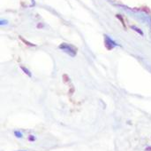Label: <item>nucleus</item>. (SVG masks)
Here are the masks:
<instances>
[{
	"mask_svg": "<svg viewBox=\"0 0 151 151\" xmlns=\"http://www.w3.org/2000/svg\"><path fill=\"white\" fill-rule=\"evenodd\" d=\"M60 49H62L64 52H65V53H67L68 54H70L71 56H75V54H76V52L71 47V46H69L68 44H61L60 46Z\"/></svg>",
	"mask_w": 151,
	"mask_h": 151,
	"instance_id": "1",
	"label": "nucleus"
},
{
	"mask_svg": "<svg viewBox=\"0 0 151 151\" xmlns=\"http://www.w3.org/2000/svg\"><path fill=\"white\" fill-rule=\"evenodd\" d=\"M14 135H15L17 138H22V137H23L22 133H21L20 132H18V131H15V132H14Z\"/></svg>",
	"mask_w": 151,
	"mask_h": 151,
	"instance_id": "2",
	"label": "nucleus"
},
{
	"mask_svg": "<svg viewBox=\"0 0 151 151\" xmlns=\"http://www.w3.org/2000/svg\"><path fill=\"white\" fill-rule=\"evenodd\" d=\"M22 69H23V70L25 71V73H26L27 75H28V76H31V74L29 73V71H28V70H27V69H26L25 68H22Z\"/></svg>",
	"mask_w": 151,
	"mask_h": 151,
	"instance_id": "3",
	"label": "nucleus"
},
{
	"mask_svg": "<svg viewBox=\"0 0 151 151\" xmlns=\"http://www.w3.org/2000/svg\"><path fill=\"white\" fill-rule=\"evenodd\" d=\"M28 139H29V141H31V142H34V141L35 140V137H34L33 135L29 136V138H28Z\"/></svg>",
	"mask_w": 151,
	"mask_h": 151,
	"instance_id": "4",
	"label": "nucleus"
},
{
	"mask_svg": "<svg viewBox=\"0 0 151 151\" xmlns=\"http://www.w3.org/2000/svg\"><path fill=\"white\" fill-rule=\"evenodd\" d=\"M133 28H134V29H135L136 31H138V32H139V33H140L141 35H142V31H140V30H139V28H134V27Z\"/></svg>",
	"mask_w": 151,
	"mask_h": 151,
	"instance_id": "5",
	"label": "nucleus"
},
{
	"mask_svg": "<svg viewBox=\"0 0 151 151\" xmlns=\"http://www.w3.org/2000/svg\"><path fill=\"white\" fill-rule=\"evenodd\" d=\"M17 151H26V150H17Z\"/></svg>",
	"mask_w": 151,
	"mask_h": 151,
	"instance_id": "6",
	"label": "nucleus"
}]
</instances>
